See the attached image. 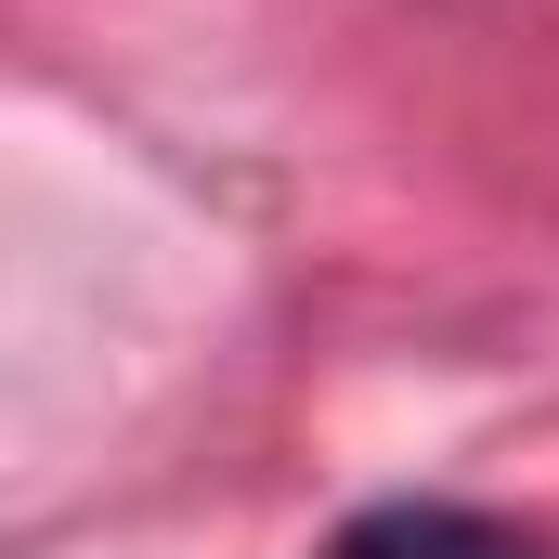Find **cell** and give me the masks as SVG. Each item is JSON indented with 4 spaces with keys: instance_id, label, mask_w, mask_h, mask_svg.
Returning <instances> with one entry per match:
<instances>
[{
    "instance_id": "obj_1",
    "label": "cell",
    "mask_w": 559,
    "mask_h": 559,
    "mask_svg": "<svg viewBox=\"0 0 559 559\" xmlns=\"http://www.w3.org/2000/svg\"><path fill=\"white\" fill-rule=\"evenodd\" d=\"M338 559H534L521 534H495V521H468V508H378V521H352Z\"/></svg>"
}]
</instances>
